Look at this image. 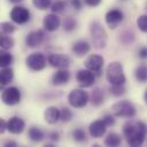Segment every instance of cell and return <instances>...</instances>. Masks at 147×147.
I'll list each match as a JSON object with an SVG mask.
<instances>
[{
    "mask_svg": "<svg viewBox=\"0 0 147 147\" xmlns=\"http://www.w3.org/2000/svg\"><path fill=\"white\" fill-rule=\"evenodd\" d=\"M70 79V72L67 69H59L52 76V83L54 85H64Z\"/></svg>",
    "mask_w": 147,
    "mask_h": 147,
    "instance_id": "obj_19",
    "label": "cell"
},
{
    "mask_svg": "<svg viewBox=\"0 0 147 147\" xmlns=\"http://www.w3.org/2000/svg\"><path fill=\"white\" fill-rule=\"evenodd\" d=\"M137 26L140 31L147 32V15H141L137 18Z\"/></svg>",
    "mask_w": 147,
    "mask_h": 147,
    "instance_id": "obj_31",
    "label": "cell"
},
{
    "mask_svg": "<svg viewBox=\"0 0 147 147\" xmlns=\"http://www.w3.org/2000/svg\"><path fill=\"white\" fill-rule=\"evenodd\" d=\"M13 55L8 52H1V55H0V65L2 68H6V67H9L13 62Z\"/></svg>",
    "mask_w": 147,
    "mask_h": 147,
    "instance_id": "obj_27",
    "label": "cell"
},
{
    "mask_svg": "<svg viewBox=\"0 0 147 147\" xmlns=\"http://www.w3.org/2000/svg\"><path fill=\"white\" fill-rule=\"evenodd\" d=\"M71 118H72V113H71V110H70L69 108H67V107H63V108L61 109V121L64 122V123H67V122L71 121Z\"/></svg>",
    "mask_w": 147,
    "mask_h": 147,
    "instance_id": "obj_34",
    "label": "cell"
},
{
    "mask_svg": "<svg viewBox=\"0 0 147 147\" xmlns=\"http://www.w3.org/2000/svg\"><path fill=\"white\" fill-rule=\"evenodd\" d=\"M21 1H23V0H9V2H11V3H18Z\"/></svg>",
    "mask_w": 147,
    "mask_h": 147,
    "instance_id": "obj_42",
    "label": "cell"
},
{
    "mask_svg": "<svg viewBox=\"0 0 147 147\" xmlns=\"http://www.w3.org/2000/svg\"><path fill=\"white\" fill-rule=\"evenodd\" d=\"M65 8V2L62 1V0H57L56 2H54L52 6H51V9H52V13L54 14H60L64 10Z\"/></svg>",
    "mask_w": 147,
    "mask_h": 147,
    "instance_id": "obj_30",
    "label": "cell"
},
{
    "mask_svg": "<svg viewBox=\"0 0 147 147\" xmlns=\"http://www.w3.org/2000/svg\"><path fill=\"white\" fill-rule=\"evenodd\" d=\"M10 20L16 24H25L30 20V11L22 6H15L10 10Z\"/></svg>",
    "mask_w": 147,
    "mask_h": 147,
    "instance_id": "obj_8",
    "label": "cell"
},
{
    "mask_svg": "<svg viewBox=\"0 0 147 147\" xmlns=\"http://www.w3.org/2000/svg\"><path fill=\"white\" fill-rule=\"evenodd\" d=\"M144 100H145V102H146V105H147V90L145 91V94H144Z\"/></svg>",
    "mask_w": 147,
    "mask_h": 147,
    "instance_id": "obj_43",
    "label": "cell"
},
{
    "mask_svg": "<svg viewBox=\"0 0 147 147\" xmlns=\"http://www.w3.org/2000/svg\"><path fill=\"white\" fill-rule=\"evenodd\" d=\"M138 55H139V57L142 59V60L147 59V47H141V48L139 49V52H138Z\"/></svg>",
    "mask_w": 147,
    "mask_h": 147,
    "instance_id": "obj_37",
    "label": "cell"
},
{
    "mask_svg": "<svg viewBox=\"0 0 147 147\" xmlns=\"http://www.w3.org/2000/svg\"><path fill=\"white\" fill-rule=\"evenodd\" d=\"M25 127L24 121L18 116H13L7 122V130L13 134H20L23 132Z\"/></svg>",
    "mask_w": 147,
    "mask_h": 147,
    "instance_id": "obj_15",
    "label": "cell"
},
{
    "mask_svg": "<svg viewBox=\"0 0 147 147\" xmlns=\"http://www.w3.org/2000/svg\"><path fill=\"white\" fill-rule=\"evenodd\" d=\"M45 39V32L42 30H37V31H31L28 33L25 37V44L30 48H34L41 45V42Z\"/></svg>",
    "mask_w": 147,
    "mask_h": 147,
    "instance_id": "obj_11",
    "label": "cell"
},
{
    "mask_svg": "<svg viewBox=\"0 0 147 147\" xmlns=\"http://www.w3.org/2000/svg\"><path fill=\"white\" fill-rule=\"evenodd\" d=\"M5 130H7V122L1 118V119H0V132L3 133Z\"/></svg>",
    "mask_w": 147,
    "mask_h": 147,
    "instance_id": "obj_39",
    "label": "cell"
},
{
    "mask_svg": "<svg viewBox=\"0 0 147 147\" xmlns=\"http://www.w3.org/2000/svg\"><path fill=\"white\" fill-rule=\"evenodd\" d=\"M21 96H22L21 95V91L17 87L10 86V87H7V88H5L2 91L1 100L7 106H15V105L20 103Z\"/></svg>",
    "mask_w": 147,
    "mask_h": 147,
    "instance_id": "obj_7",
    "label": "cell"
},
{
    "mask_svg": "<svg viewBox=\"0 0 147 147\" xmlns=\"http://www.w3.org/2000/svg\"><path fill=\"white\" fill-rule=\"evenodd\" d=\"M90 100H91L92 105L95 106V107H99L100 105H102V102H103V93H102L101 88L95 87V88L92 91V93H91Z\"/></svg>",
    "mask_w": 147,
    "mask_h": 147,
    "instance_id": "obj_21",
    "label": "cell"
},
{
    "mask_svg": "<svg viewBox=\"0 0 147 147\" xmlns=\"http://www.w3.org/2000/svg\"><path fill=\"white\" fill-rule=\"evenodd\" d=\"M106 77L111 85H121V84H124L126 80L123 71V65L119 62H111L107 67Z\"/></svg>",
    "mask_w": 147,
    "mask_h": 147,
    "instance_id": "obj_2",
    "label": "cell"
},
{
    "mask_svg": "<svg viewBox=\"0 0 147 147\" xmlns=\"http://www.w3.org/2000/svg\"><path fill=\"white\" fill-rule=\"evenodd\" d=\"M147 133V126L144 122H127L123 126V134L126 138V142L132 146H141L145 141V137Z\"/></svg>",
    "mask_w": 147,
    "mask_h": 147,
    "instance_id": "obj_1",
    "label": "cell"
},
{
    "mask_svg": "<svg viewBox=\"0 0 147 147\" xmlns=\"http://www.w3.org/2000/svg\"><path fill=\"white\" fill-rule=\"evenodd\" d=\"M0 26H1V32L6 34H10L15 31V26L10 22H2Z\"/></svg>",
    "mask_w": 147,
    "mask_h": 147,
    "instance_id": "obj_33",
    "label": "cell"
},
{
    "mask_svg": "<svg viewBox=\"0 0 147 147\" xmlns=\"http://www.w3.org/2000/svg\"><path fill=\"white\" fill-rule=\"evenodd\" d=\"M85 67L87 69H90L91 71H93L94 74H96L98 76H100V72L102 70L105 60L102 56L98 55V54H91L86 60H85Z\"/></svg>",
    "mask_w": 147,
    "mask_h": 147,
    "instance_id": "obj_9",
    "label": "cell"
},
{
    "mask_svg": "<svg viewBox=\"0 0 147 147\" xmlns=\"http://www.w3.org/2000/svg\"><path fill=\"white\" fill-rule=\"evenodd\" d=\"M109 91L111 92V94L114 96H121L125 93V87H124V84H121V85H111Z\"/></svg>",
    "mask_w": 147,
    "mask_h": 147,
    "instance_id": "obj_29",
    "label": "cell"
},
{
    "mask_svg": "<svg viewBox=\"0 0 147 147\" xmlns=\"http://www.w3.org/2000/svg\"><path fill=\"white\" fill-rule=\"evenodd\" d=\"M60 24H61L60 17L56 14H54V13L46 15L45 18H44V21H42V25H44L45 30H47L49 32L56 31L60 28Z\"/></svg>",
    "mask_w": 147,
    "mask_h": 147,
    "instance_id": "obj_16",
    "label": "cell"
},
{
    "mask_svg": "<svg viewBox=\"0 0 147 147\" xmlns=\"http://www.w3.org/2000/svg\"><path fill=\"white\" fill-rule=\"evenodd\" d=\"M25 63L28 68L31 69L32 71H40L45 69L47 61L42 53H32L25 59Z\"/></svg>",
    "mask_w": 147,
    "mask_h": 147,
    "instance_id": "obj_6",
    "label": "cell"
},
{
    "mask_svg": "<svg viewBox=\"0 0 147 147\" xmlns=\"http://www.w3.org/2000/svg\"><path fill=\"white\" fill-rule=\"evenodd\" d=\"M90 49H91V46H90V44H88L87 41H85V40H78V41L74 42V45H72V47H71L72 53H74L76 56H79V57L86 55V54L90 52Z\"/></svg>",
    "mask_w": 147,
    "mask_h": 147,
    "instance_id": "obj_18",
    "label": "cell"
},
{
    "mask_svg": "<svg viewBox=\"0 0 147 147\" xmlns=\"http://www.w3.org/2000/svg\"><path fill=\"white\" fill-rule=\"evenodd\" d=\"M111 109H113V113L115 114V116H117V117L132 118L137 114V110H136L134 106L127 100L117 101L116 103L113 105Z\"/></svg>",
    "mask_w": 147,
    "mask_h": 147,
    "instance_id": "obj_4",
    "label": "cell"
},
{
    "mask_svg": "<svg viewBox=\"0 0 147 147\" xmlns=\"http://www.w3.org/2000/svg\"><path fill=\"white\" fill-rule=\"evenodd\" d=\"M76 80L82 87L86 88V87H91L93 85V83L95 80V76H94L93 71H91L90 69L86 68V69H82L77 72Z\"/></svg>",
    "mask_w": 147,
    "mask_h": 147,
    "instance_id": "obj_10",
    "label": "cell"
},
{
    "mask_svg": "<svg viewBox=\"0 0 147 147\" xmlns=\"http://www.w3.org/2000/svg\"><path fill=\"white\" fill-rule=\"evenodd\" d=\"M121 142H122V139H121L119 134H117L115 132L108 133V136L105 139V145L110 146V147H117V146L121 145Z\"/></svg>",
    "mask_w": 147,
    "mask_h": 147,
    "instance_id": "obj_22",
    "label": "cell"
},
{
    "mask_svg": "<svg viewBox=\"0 0 147 147\" xmlns=\"http://www.w3.org/2000/svg\"><path fill=\"white\" fill-rule=\"evenodd\" d=\"M72 138L78 142H84V141H86V133L83 129L78 127L72 131Z\"/></svg>",
    "mask_w": 147,
    "mask_h": 147,
    "instance_id": "obj_28",
    "label": "cell"
},
{
    "mask_svg": "<svg viewBox=\"0 0 147 147\" xmlns=\"http://www.w3.org/2000/svg\"><path fill=\"white\" fill-rule=\"evenodd\" d=\"M90 100L88 94L86 93V91L83 90H72L69 95H68V102L71 107L74 108H83L87 105Z\"/></svg>",
    "mask_w": 147,
    "mask_h": 147,
    "instance_id": "obj_5",
    "label": "cell"
},
{
    "mask_svg": "<svg viewBox=\"0 0 147 147\" xmlns=\"http://www.w3.org/2000/svg\"><path fill=\"white\" fill-rule=\"evenodd\" d=\"M134 76H136L137 80L140 82V83L147 82V65L141 64V65L137 67V69L134 71Z\"/></svg>",
    "mask_w": 147,
    "mask_h": 147,
    "instance_id": "obj_24",
    "label": "cell"
},
{
    "mask_svg": "<svg viewBox=\"0 0 147 147\" xmlns=\"http://www.w3.org/2000/svg\"><path fill=\"white\" fill-rule=\"evenodd\" d=\"M32 3L36 8L40 9V10H45V9L49 8L51 0H32Z\"/></svg>",
    "mask_w": 147,
    "mask_h": 147,
    "instance_id": "obj_32",
    "label": "cell"
},
{
    "mask_svg": "<svg viewBox=\"0 0 147 147\" xmlns=\"http://www.w3.org/2000/svg\"><path fill=\"white\" fill-rule=\"evenodd\" d=\"M71 2V6H72V8H75L76 10H79L80 8H82V1L80 0H71L70 1Z\"/></svg>",
    "mask_w": 147,
    "mask_h": 147,
    "instance_id": "obj_38",
    "label": "cell"
},
{
    "mask_svg": "<svg viewBox=\"0 0 147 147\" xmlns=\"http://www.w3.org/2000/svg\"><path fill=\"white\" fill-rule=\"evenodd\" d=\"M0 46H1V48L5 49V51L11 48V47L14 46V40H13V38H10V37H9L8 34H6V33H2V34H1V38H0Z\"/></svg>",
    "mask_w": 147,
    "mask_h": 147,
    "instance_id": "obj_25",
    "label": "cell"
},
{
    "mask_svg": "<svg viewBox=\"0 0 147 147\" xmlns=\"http://www.w3.org/2000/svg\"><path fill=\"white\" fill-rule=\"evenodd\" d=\"M49 137H51V139H52L53 141H57V140L60 139V134H59L57 132H52V133L49 134Z\"/></svg>",
    "mask_w": 147,
    "mask_h": 147,
    "instance_id": "obj_40",
    "label": "cell"
},
{
    "mask_svg": "<svg viewBox=\"0 0 147 147\" xmlns=\"http://www.w3.org/2000/svg\"><path fill=\"white\" fill-rule=\"evenodd\" d=\"M76 26H77V22H76V20L74 17L68 16V17L64 18V21H63V29H64V31L71 32V31H74L76 29Z\"/></svg>",
    "mask_w": 147,
    "mask_h": 147,
    "instance_id": "obj_26",
    "label": "cell"
},
{
    "mask_svg": "<svg viewBox=\"0 0 147 147\" xmlns=\"http://www.w3.org/2000/svg\"><path fill=\"white\" fill-rule=\"evenodd\" d=\"M101 1H102V0H84V2H85L88 7H96V6L100 5Z\"/></svg>",
    "mask_w": 147,
    "mask_h": 147,
    "instance_id": "obj_36",
    "label": "cell"
},
{
    "mask_svg": "<svg viewBox=\"0 0 147 147\" xmlns=\"http://www.w3.org/2000/svg\"><path fill=\"white\" fill-rule=\"evenodd\" d=\"M106 23L108 24V26L110 29H115L117 28V25L123 21V13L119 9H110L107 14H106Z\"/></svg>",
    "mask_w": 147,
    "mask_h": 147,
    "instance_id": "obj_12",
    "label": "cell"
},
{
    "mask_svg": "<svg viewBox=\"0 0 147 147\" xmlns=\"http://www.w3.org/2000/svg\"><path fill=\"white\" fill-rule=\"evenodd\" d=\"M90 32H91V37H92L94 47L98 49L105 48L106 44H107V32L98 21H94L91 23Z\"/></svg>",
    "mask_w": 147,
    "mask_h": 147,
    "instance_id": "obj_3",
    "label": "cell"
},
{
    "mask_svg": "<svg viewBox=\"0 0 147 147\" xmlns=\"http://www.w3.org/2000/svg\"><path fill=\"white\" fill-rule=\"evenodd\" d=\"M103 121L106 122V124H107L108 126H111V125L115 124V118H114L111 115H106V116L103 117Z\"/></svg>",
    "mask_w": 147,
    "mask_h": 147,
    "instance_id": "obj_35",
    "label": "cell"
},
{
    "mask_svg": "<svg viewBox=\"0 0 147 147\" xmlns=\"http://www.w3.org/2000/svg\"><path fill=\"white\" fill-rule=\"evenodd\" d=\"M48 63L57 69H67L70 64V60L68 56L62 54H51L48 56Z\"/></svg>",
    "mask_w": 147,
    "mask_h": 147,
    "instance_id": "obj_13",
    "label": "cell"
},
{
    "mask_svg": "<svg viewBox=\"0 0 147 147\" xmlns=\"http://www.w3.org/2000/svg\"><path fill=\"white\" fill-rule=\"evenodd\" d=\"M14 78V71L11 68L9 67H6V68H2L1 69V74H0V83L2 86L9 84Z\"/></svg>",
    "mask_w": 147,
    "mask_h": 147,
    "instance_id": "obj_20",
    "label": "cell"
},
{
    "mask_svg": "<svg viewBox=\"0 0 147 147\" xmlns=\"http://www.w3.org/2000/svg\"><path fill=\"white\" fill-rule=\"evenodd\" d=\"M45 121L49 124H55L61 119V110L56 107H48L44 113Z\"/></svg>",
    "mask_w": 147,
    "mask_h": 147,
    "instance_id": "obj_17",
    "label": "cell"
},
{
    "mask_svg": "<svg viewBox=\"0 0 147 147\" xmlns=\"http://www.w3.org/2000/svg\"><path fill=\"white\" fill-rule=\"evenodd\" d=\"M107 126L108 125L106 124V122L103 121V118L92 122L90 124V126H88V131H90L91 137H93V138H101L106 133Z\"/></svg>",
    "mask_w": 147,
    "mask_h": 147,
    "instance_id": "obj_14",
    "label": "cell"
},
{
    "mask_svg": "<svg viewBox=\"0 0 147 147\" xmlns=\"http://www.w3.org/2000/svg\"><path fill=\"white\" fill-rule=\"evenodd\" d=\"M29 138L33 141V142H39L44 139V132L39 129V127H36V126H32L29 129Z\"/></svg>",
    "mask_w": 147,
    "mask_h": 147,
    "instance_id": "obj_23",
    "label": "cell"
},
{
    "mask_svg": "<svg viewBox=\"0 0 147 147\" xmlns=\"http://www.w3.org/2000/svg\"><path fill=\"white\" fill-rule=\"evenodd\" d=\"M3 146H5V147H8V146H13V147H16V146H17V144H16L15 141H13V140H8V141H6V142L3 144Z\"/></svg>",
    "mask_w": 147,
    "mask_h": 147,
    "instance_id": "obj_41",
    "label": "cell"
}]
</instances>
